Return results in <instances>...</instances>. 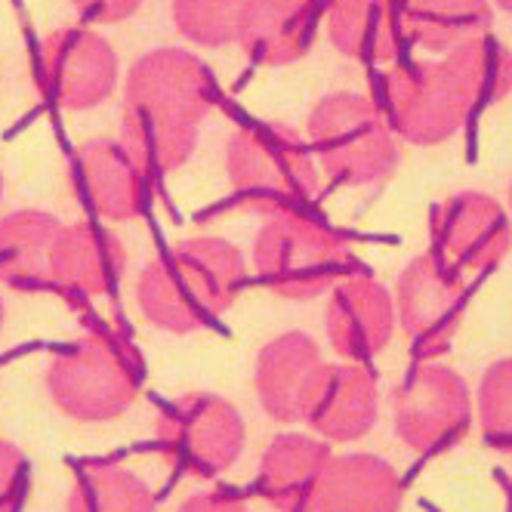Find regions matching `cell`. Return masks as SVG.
I'll return each mask as SVG.
<instances>
[{
  "label": "cell",
  "mask_w": 512,
  "mask_h": 512,
  "mask_svg": "<svg viewBox=\"0 0 512 512\" xmlns=\"http://www.w3.org/2000/svg\"><path fill=\"white\" fill-rule=\"evenodd\" d=\"M213 99L216 81L198 56L173 47L145 53L124 87V152L145 176L173 173L192 158Z\"/></svg>",
  "instance_id": "cell-1"
},
{
  "label": "cell",
  "mask_w": 512,
  "mask_h": 512,
  "mask_svg": "<svg viewBox=\"0 0 512 512\" xmlns=\"http://www.w3.org/2000/svg\"><path fill=\"white\" fill-rule=\"evenodd\" d=\"M244 281L241 250L223 238H192L142 269L136 300L142 315L170 334H192L223 315Z\"/></svg>",
  "instance_id": "cell-2"
},
{
  "label": "cell",
  "mask_w": 512,
  "mask_h": 512,
  "mask_svg": "<svg viewBox=\"0 0 512 512\" xmlns=\"http://www.w3.org/2000/svg\"><path fill=\"white\" fill-rule=\"evenodd\" d=\"M256 272L284 300H315L340 284L352 263L346 235L318 223L300 210H278L266 216L253 244Z\"/></svg>",
  "instance_id": "cell-3"
},
{
  "label": "cell",
  "mask_w": 512,
  "mask_h": 512,
  "mask_svg": "<svg viewBox=\"0 0 512 512\" xmlns=\"http://www.w3.org/2000/svg\"><path fill=\"white\" fill-rule=\"evenodd\" d=\"M229 186L247 210H297L318 192V170L297 130L253 124L229 142Z\"/></svg>",
  "instance_id": "cell-4"
},
{
  "label": "cell",
  "mask_w": 512,
  "mask_h": 512,
  "mask_svg": "<svg viewBox=\"0 0 512 512\" xmlns=\"http://www.w3.org/2000/svg\"><path fill=\"white\" fill-rule=\"evenodd\" d=\"M142 364L130 343L115 334H87L62 349L47 368V389L59 411L96 423L124 414L139 395Z\"/></svg>",
  "instance_id": "cell-5"
},
{
  "label": "cell",
  "mask_w": 512,
  "mask_h": 512,
  "mask_svg": "<svg viewBox=\"0 0 512 512\" xmlns=\"http://www.w3.org/2000/svg\"><path fill=\"white\" fill-rule=\"evenodd\" d=\"M309 139L324 170L343 186H377L398 164L380 105L358 93L324 96L309 118Z\"/></svg>",
  "instance_id": "cell-6"
},
{
  "label": "cell",
  "mask_w": 512,
  "mask_h": 512,
  "mask_svg": "<svg viewBox=\"0 0 512 512\" xmlns=\"http://www.w3.org/2000/svg\"><path fill=\"white\" fill-rule=\"evenodd\" d=\"M164 457L195 475L226 472L244 448V420L226 398L189 392L161 411L155 423Z\"/></svg>",
  "instance_id": "cell-7"
},
{
  "label": "cell",
  "mask_w": 512,
  "mask_h": 512,
  "mask_svg": "<svg viewBox=\"0 0 512 512\" xmlns=\"http://www.w3.org/2000/svg\"><path fill=\"white\" fill-rule=\"evenodd\" d=\"M380 112L398 136L414 145H438L463 130L469 108L442 62L395 65L383 75Z\"/></svg>",
  "instance_id": "cell-8"
},
{
  "label": "cell",
  "mask_w": 512,
  "mask_h": 512,
  "mask_svg": "<svg viewBox=\"0 0 512 512\" xmlns=\"http://www.w3.org/2000/svg\"><path fill=\"white\" fill-rule=\"evenodd\" d=\"M395 432L408 448L438 454L463 442L472 401L463 377L445 364H420L392 395Z\"/></svg>",
  "instance_id": "cell-9"
},
{
  "label": "cell",
  "mask_w": 512,
  "mask_h": 512,
  "mask_svg": "<svg viewBox=\"0 0 512 512\" xmlns=\"http://www.w3.org/2000/svg\"><path fill=\"white\" fill-rule=\"evenodd\" d=\"M395 306L401 327L420 355H442L460 334L466 287L454 266L423 253L398 275Z\"/></svg>",
  "instance_id": "cell-10"
},
{
  "label": "cell",
  "mask_w": 512,
  "mask_h": 512,
  "mask_svg": "<svg viewBox=\"0 0 512 512\" xmlns=\"http://www.w3.org/2000/svg\"><path fill=\"white\" fill-rule=\"evenodd\" d=\"M41 81L56 105L68 112H87L112 96L118 81V56L99 34L84 28H59L41 44Z\"/></svg>",
  "instance_id": "cell-11"
},
{
  "label": "cell",
  "mask_w": 512,
  "mask_h": 512,
  "mask_svg": "<svg viewBox=\"0 0 512 512\" xmlns=\"http://www.w3.org/2000/svg\"><path fill=\"white\" fill-rule=\"evenodd\" d=\"M432 232L442 260L457 269L485 272L512 247L509 216L491 195L460 192L432 210Z\"/></svg>",
  "instance_id": "cell-12"
},
{
  "label": "cell",
  "mask_w": 512,
  "mask_h": 512,
  "mask_svg": "<svg viewBox=\"0 0 512 512\" xmlns=\"http://www.w3.org/2000/svg\"><path fill=\"white\" fill-rule=\"evenodd\" d=\"M321 371L324 361L315 340L300 331L284 334L269 346H263L260 358H256L253 386L266 414L278 423L306 420Z\"/></svg>",
  "instance_id": "cell-13"
},
{
  "label": "cell",
  "mask_w": 512,
  "mask_h": 512,
  "mask_svg": "<svg viewBox=\"0 0 512 512\" xmlns=\"http://www.w3.org/2000/svg\"><path fill=\"white\" fill-rule=\"evenodd\" d=\"M331 346L346 358H371L392 340L395 303L389 290L371 275H352L334 287L331 306L324 312Z\"/></svg>",
  "instance_id": "cell-14"
},
{
  "label": "cell",
  "mask_w": 512,
  "mask_h": 512,
  "mask_svg": "<svg viewBox=\"0 0 512 512\" xmlns=\"http://www.w3.org/2000/svg\"><path fill=\"white\" fill-rule=\"evenodd\" d=\"M127 269V250L118 235L90 223L65 226L56 238L50 275L53 287L71 297H102L112 294Z\"/></svg>",
  "instance_id": "cell-15"
},
{
  "label": "cell",
  "mask_w": 512,
  "mask_h": 512,
  "mask_svg": "<svg viewBox=\"0 0 512 512\" xmlns=\"http://www.w3.org/2000/svg\"><path fill=\"white\" fill-rule=\"evenodd\" d=\"M318 13V0H250L238 44L256 65H290L309 53Z\"/></svg>",
  "instance_id": "cell-16"
},
{
  "label": "cell",
  "mask_w": 512,
  "mask_h": 512,
  "mask_svg": "<svg viewBox=\"0 0 512 512\" xmlns=\"http://www.w3.org/2000/svg\"><path fill=\"white\" fill-rule=\"evenodd\" d=\"M306 420L331 442L368 435L377 420V380L358 364H324Z\"/></svg>",
  "instance_id": "cell-17"
},
{
  "label": "cell",
  "mask_w": 512,
  "mask_h": 512,
  "mask_svg": "<svg viewBox=\"0 0 512 512\" xmlns=\"http://www.w3.org/2000/svg\"><path fill=\"white\" fill-rule=\"evenodd\" d=\"M331 460V448L324 442L297 432L278 435L263 454L256 488L278 512H315L321 475Z\"/></svg>",
  "instance_id": "cell-18"
},
{
  "label": "cell",
  "mask_w": 512,
  "mask_h": 512,
  "mask_svg": "<svg viewBox=\"0 0 512 512\" xmlns=\"http://www.w3.org/2000/svg\"><path fill=\"white\" fill-rule=\"evenodd\" d=\"M75 186L105 219H133L145 201V173L124 152V145L93 139L75 158Z\"/></svg>",
  "instance_id": "cell-19"
},
{
  "label": "cell",
  "mask_w": 512,
  "mask_h": 512,
  "mask_svg": "<svg viewBox=\"0 0 512 512\" xmlns=\"http://www.w3.org/2000/svg\"><path fill=\"white\" fill-rule=\"evenodd\" d=\"M405 500L398 472L374 454H346L327 463L315 509L318 512H398Z\"/></svg>",
  "instance_id": "cell-20"
},
{
  "label": "cell",
  "mask_w": 512,
  "mask_h": 512,
  "mask_svg": "<svg viewBox=\"0 0 512 512\" xmlns=\"http://www.w3.org/2000/svg\"><path fill=\"white\" fill-rule=\"evenodd\" d=\"M331 44L358 62H389L401 50L398 0H331L327 13Z\"/></svg>",
  "instance_id": "cell-21"
},
{
  "label": "cell",
  "mask_w": 512,
  "mask_h": 512,
  "mask_svg": "<svg viewBox=\"0 0 512 512\" xmlns=\"http://www.w3.org/2000/svg\"><path fill=\"white\" fill-rule=\"evenodd\" d=\"M65 226L41 210H19L0 219V281L19 290L53 284L50 260Z\"/></svg>",
  "instance_id": "cell-22"
},
{
  "label": "cell",
  "mask_w": 512,
  "mask_h": 512,
  "mask_svg": "<svg viewBox=\"0 0 512 512\" xmlns=\"http://www.w3.org/2000/svg\"><path fill=\"white\" fill-rule=\"evenodd\" d=\"M398 7L405 38L429 53H451L482 38L494 19L488 0H398Z\"/></svg>",
  "instance_id": "cell-23"
},
{
  "label": "cell",
  "mask_w": 512,
  "mask_h": 512,
  "mask_svg": "<svg viewBox=\"0 0 512 512\" xmlns=\"http://www.w3.org/2000/svg\"><path fill=\"white\" fill-rule=\"evenodd\" d=\"M442 65L469 112H482L512 93V53L488 34L454 47Z\"/></svg>",
  "instance_id": "cell-24"
},
{
  "label": "cell",
  "mask_w": 512,
  "mask_h": 512,
  "mask_svg": "<svg viewBox=\"0 0 512 512\" xmlns=\"http://www.w3.org/2000/svg\"><path fill=\"white\" fill-rule=\"evenodd\" d=\"M68 512H155V497L118 463H87L68 497Z\"/></svg>",
  "instance_id": "cell-25"
},
{
  "label": "cell",
  "mask_w": 512,
  "mask_h": 512,
  "mask_svg": "<svg viewBox=\"0 0 512 512\" xmlns=\"http://www.w3.org/2000/svg\"><path fill=\"white\" fill-rule=\"evenodd\" d=\"M250 0H173V22L201 47L238 41V28Z\"/></svg>",
  "instance_id": "cell-26"
},
{
  "label": "cell",
  "mask_w": 512,
  "mask_h": 512,
  "mask_svg": "<svg viewBox=\"0 0 512 512\" xmlns=\"http://www.w3.org/2000/svg\"><path fill=\"white\" fill-rule=\"evenodd\" d=\"M479 417L491 445H512V358H503L485 371L479 389Z\"/></svg>",
  "instance_id": "cell-27"
},
{
  "label": "cell",
  "mask_w": 512,
  "mask_h": 512,
  "mask_svg": "<svg viewBox=\"0 0 512 512\" xmlns=\"http://www.w3.org/2000/svg\"><path fill=\"white\" fill-rule=\"evenodd\" d=\"M25 460L22 451L0 438V512H16L22 497Z\"/></svg>",
  "instance_id": "cell-28"
},
{
  "label": "cell",
  "mask_w": 512,
  "mask_h": 512,
  "mask_svg": "<svg viewBox=\"0 0 512 512\" xmlns=\"http://www.w3.org/2000/svg\"><path fill=\"white\" fill-rule=\"evenodd\" d=\"M75 10L96 25H108V22H121L127 16H133L139 10L142 0H71Z\"/></svg>",
  "instance_id": "cell-29"
},
{
  "label": "cell",
  "mask_w": 512,
  "mask_h": 512,
  "mask_svg": "<svg viewBox=\"0 0 512 512\" xmlns=\"http://www.w3.org/2000/svg\"><path fill=\"white\" fill-rule=\"evenodd\" d=\"M179 512H247V506L241 503V497L229 491H207V494L189 497L179 506Z\"/></svg>",
  "instance_id": "cell-30"
},
{
  "label": "cell",
  "mask_w": 512,
  "mask_h": 512,
  "mask_svg": "<svg viewBox=\"0 0 512 512\" xmlns=\"http://www.w3.org/2000/svg\"><path fill=\"white\" fill-rule=\"evenodd\" d=\"M497 4H500V7H503L506 13H512V0H497Z\"/></svg>",
  "instance_id": "cell-31"
},
{
  "label": "cell",
  "mask_w": 512,
  "mask_h": 512,
  "mask_svg": "<svg viewBox=\"0 0 512 512\" xmlns=\"http://www.w3.org/2000/svg\"><path fill=\"white\" fill-rule=\"evenodd\" d=\"M0 324H4V300H0Z\"/></svg>",
  "instance_id": "cell-32"
},
{
  "label": "cell",
  "mask_w": 512,
  "mask_h": 512,
  "mask_svg": "<svg viewBox=\"0 0 512 512\" xmlns=\"http://www.w3.org/2000/svg\"><path fill=\"white\" fill-rule=\"evenodd\" d=\"M0 195H4V173H0Z\"/></svg>",
  "instance_id": "cell-33"
},
{
  "label": "cell",
  "mask_w": 512,
  "mask_h": 512,
  "mask_svg": "<svg viewBox=\"0 0 512 512\" xmlns=\"http://www.w3.org/2000/svg\"><path fill=\"white\" fill-rule=\"evenodd\" d=\"M509 201H512V189H509Z\"/></svg>",
  "instance_id": "cell-34"
}]
</instances>
